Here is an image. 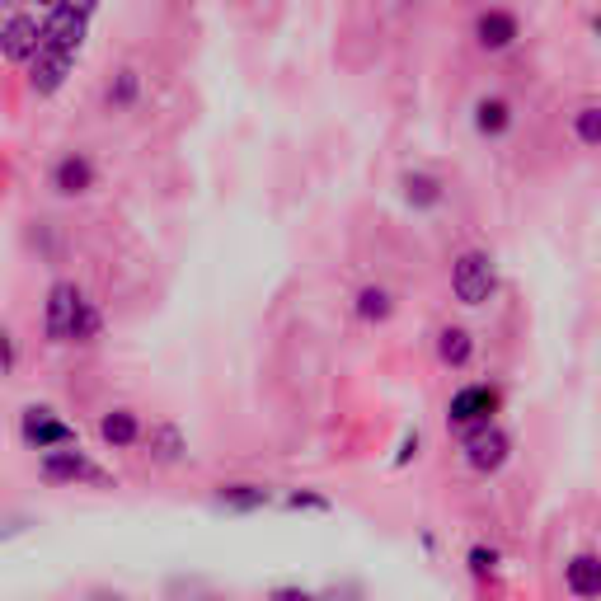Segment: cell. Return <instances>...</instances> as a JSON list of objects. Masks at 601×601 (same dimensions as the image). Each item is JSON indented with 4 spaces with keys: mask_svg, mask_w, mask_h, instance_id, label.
<instances>
[{
    "mask_svg": "<svg viewBox=\"0 0 601 601\" xmlns=\"http://www.w3.org/2000/svg\"><path fill=\"white\" fill-rule=\"evenodd\" d=\"M437 357H442L447 367H465V362L475 357V339H470V329H461V324L442 329V334H437Z\"/></svg>",
    "mask_w": 601,
    "mask_h": 601,
    "instance_id": "obj_15",
    "label": "cell"
},
{
    "mask_svg": "<svg viewBox=\"0 0 601 601\" xmlns=\"http://www.w3.org/2000/svg\"><path fill=\"white\" fill-rule=\"evenodd\" d=\"M43 475L52 479V484H76V479H104L99 470H94L80 451H47L43 456Z\"/></svg>",
    "mask_w": 601,
    "mask_h": 601,
    "instance_id": "obj_11",
    "label": "cell"
},
{
    "mask_svg": "<svg viewBox=\"0 0 601 601\" xmlns=\"http://www.w3.org/2000/svg\"><path fill=\"white\" fill-rule=\"evenodd\" d=\"M357 315L367 324L390 320V315H395V296H390L386 287H362V292H357Z\"/></svg>",
    "mask_w": 601,
    "mask_h": 601,
    "instance_id": "obj_17",
    "label": "cell"
},
{
    "mask_svg": "<svg viewBox=\"0 0 601 601\" xmlns=\"http://www.w3.org/2000/svg\"><path fill=\"white\" fill-rule=\"evenodd\" d=\"M592 29H597V33H601V19H592Z\"/></svg>",
    "mask_w": 601,
    "mask_h": 601,
    "instance_id": "obj_30",
    "label": "cell"
},
{
    "mask_svg": "<svg viewBox=\"0 0 601 601\" xmlns=\"http://www.w3.org/2000/svg\"><path fill=\"white\" fill-rule=\"evenodd\" d=\"M62 5H66V10H76V15H85V19L99 10V0H62Z\"/></svg>",
    "mask_w": 601,
    "mask_h": 601,
    "instance_id": "obj_24",
    "label": "cell"
},
{
    "mask_svg": "<svg viewBox=\"0 0 601 601\" xmlns=\"http://www.w3.org/2000/svg\"><path fill=\"white\" fill-rule=\"evenodd\" d=\"M508 451H512L508 432L494 428V423H484V428L465 432V461H470V470H479V475H494V470H503Z\"/></svg>",
    "mask_w": 601,
    "mask_h": 601,
    "instance_id": "obj_3",
    "label": "cell"
},
{
    "mask_svg": "<svg viewBox=\"0 0 601 601\" xmlns=\"http://www.w3.org/2000/svg\"><path fill=\"white\" fill-rule=\"evenodd\" d=\"M508 127H512L508 99H479L475 104V132L479 137H503Z\"/></svg>",
    "mask_w": 601,
    "mask_h": 601,
    "instance_id": "obj_16",
    "label": "cell"
},
{
    "mask_svg": "<svg viewBox=\"0 0 601 601\" xmlns=\"http://www.w3.org/2000/svg\"><path fill=\"white\" fill-rule=\"evenodd\" d=\"M494 287H498V278H494V259H489V254L470 249V254L456 259V268H451V292H456L461 306H484V301L494 296Z\"/></svg>",
    "mask_w": 601,
    "mask_h": 601,
    "instance_id": "obj_2",
    "label": "cell"
},
{
    "mask_svg": "<svg viewBox=\"0 0 601 601\" xmlns=\"http://www.w3.org/2000/svg\"><path fill=\"white\" fill-rule=\"evenodd\" d=\"M404 198L414 207H437L442 202V184L428 179V174H404Z\"/></svg>",
    "mask_w": 601,
    "mask_h": 601,
    "instance_id": "obj_19",
    "label": "cell"
},
{
    "mask_svg": "<svg viewBox=\"0 0 601 601\" xmlns=\"http://www.w3.org/2000/svg\"><path fill=\"white\" fill-rule=\"evenodd\" d=\"M99 310L85 301L76 282H57L52 292H47V315H43V329L52 343H90L99 334Z\"/></svg>",
    "mask_w": 601,
    "mask_h": 601,
    "instance_id": "obj_1",
    "label": "cell"
},
{
    "mask_svg": "<svg viewBox=\"0 0 601 601\" xmlns=\"http://www.w3.org/2000/svg\"><path fill=\"white\" fill-rule=\"evenodd\" d=\"M80 43H85V15H76V10L57 5V10L43 19V47H52V52H66V57H76Z\"/></svg>",
    "mask_w": 601,
    "mask_h": 601,
    "instance_id": "obj_6",
    "label": "cell"
},
{
    "mask_svg": "<svg viewBox=\"0 0 601 601\" xmlns=\"http://www.w3.org/2000/svg\"><path fill=\"white\" fill-rule=\"evenodd\" d=\"M19 432H24V442L38 451H57V447H76V428H66L62 418H52V409H24V423H19Z\"/></svg>",
    "mask_w": 601,
    "mask_h": 601,
    "instance_id": "obj_5",
    "label": "cell"
},
{
    "mask_svg": "<svg viewBox=\"0 0 601 601\" xmlns=\"http://www.w3.org/2000/svg\"><path fill=\"white\" fill-rule=\"evenodd\" d=\"M494 409H498V390L494 386H465V390L451 395L447 418H451V428H484Z\"/></svg>",
    "mask_w": 601,
    "mask_h": 601,
    "instance_id": "obj_4",
    "label": "cell"
},
{
    "mask_svg": "<svg viewBox=\"0 0 601 601\" xmlns=\"http://www.w3.org/2000/svg\"><path fill=\"white\" fill-rule=\"evenodd\" d=\"M216 508H226V512H259V508H268V489H263V484H226V489L216 494Z\"/></svg>",
    "mask_w": 601,
    "mask_h": 601,
    "instance_id": "obj_14",
    "label": "cell"
},
{
    "mask_svg": "<svg viewBox=\"0 0 601 601\" xmlns=\"http://www.w3.org/2000/svg\"><path fill=\"white\" fill-rule=\"evenodd\" d=\"M5 371H15V339L5 334Z\"/></svg>",
    "mask_w": 601,
    "mask_h": 601,
    "instance_id": "obj_27",
    "label": "cell"
},
{
    "mask_svg": "<svg viewBox=\"0 0 601 601\" xmlns=\"http://www.w3.org/2000/svg\"><path fill=\"white\" fill-rule=\"evenodd\" d=\"M52 188L57 193H66V198H80V193H90L94 188V165H90V155H62L57 160V170H52Z\"/></svg>",
    "mask_w": 601,
    "mask_h": 601,
    "instance_id": "obj_9",
    "label": "cell"
},
{
    "mask_svg": "<svg viewBox=\"0 0 601 601\" xmlns=\"http://www.w3.org/2000/svg\"><path fill=\"white\" fill-rule=\"evenodd\" d=\"M0 47H5L10 62H33L43 52V24H33L29 15H10L5 33H0Z\"/></svg>",
    "mask_w": 601,
    "mask_h": 601,
    "instance_id": "obj_7",
    "label": "cell"
},
{
    "mask_svg": "<svg viewBox=\"0 0 601 601\" xmlns=\"http://www.w3.org/2000/svg\"><path fill=\"white\" fill-rule=\"evenodd\" d=\"M71 62L76 57H66V52H52V47H43L38 57L29 62V85L33 94H57L62 90V80L71 76Z\"/></svg>",
    "mask_w": 601,
    "mask_h": 601,
    "instance_id": "obj_8",
    "label": "cell"
},
{
    "mask_svg": "<svg viewBox=\"0 0 601 601\" xmlns=\"http://www.w3.org/2000/svg\"><path fill=\"white\" fill-rule=\"evenodd\" d=\"M90 601H118V597H90Z\"/></svg>",
    "mask_w": 601,
    "mask_h": 601,
    "instance_id": "obj_29",
    "label": "cell"
},
{
    "mask_svg": "<svg viewBox=\"0 0 601 601\" xmlns=\"http://www.w3.org/2000/svg\"><path fill=\"white\" fill-rule=\"evenodd\" d=\"M38 5H47V10H57V5H62V0H38Z\"/></svg>",
    "mask_w": 601,
    "mask_h": 601,
    "instance_id": "obj_28",
    "label": "cell"
},
{
    "mask_svg": "<svg viewBox=\"0 0 601 601\" xmlns=\"http://www.w3.org/2000/svg\"><path fill=\"white\" fill-rule=\"evenodd\" d=\"M99 437H104L108 447H132L141 437V423L132 409H113V414L99 418Z\"/></svg>",
    "mask_w": 601,
    "mask_h": 601,
    "instance_id": "obj_13",
    "label": "cell"
},
{
    "mask_svg": "<svg viewBox=\"0 0 601 601\" xmlns=\"http://www.w3.org/2000/svg\"><path fill=\"white\" fill-rule=\"evenodd\" d=\"M409 456H418V432H414V437H404V447H400V456H395V465H409Z\"/></svg>",
    "mask_w": 601,
    "mask_h": 601,
    "instance_id": "obj_25",
    "label": "cell"
},
{
    "mask_svg": "<svg viewBox=\"0 0 601 601\" xmlns=\"http://www.w3.org/2000/svg\"><path fill=\"white\" fill-rule=\"evenodd\" d=\"M564 583H569L573 597H601V559H597V555L569 559V569H564Z\"/></svg>",
    "mask_w": 601,
    "mask_h": 601,
    "instance_id": "obj_12",
    "label": "cell"
},
{
    "mask_svg": "<svg viewBox=\"0 0 601 601\" xmlns=\"http://www.w3.org/2000/svg\"><path fill=\"white\" fill-rule=\"evenodd\" d=\"M494 564H498L494 550H484V545H475V550H470V569H475V578H489V573H494Z\"/></svg>",
    "mask_w": 601,
    "mask_h": 601,
    "instance_id": "obj_22",
    "label": "cell"
},
{
    "mask_svg": "<svg viewBox=\"0 0 601 601\" xmlns=\"http://www.w3.org/2000/svg\"><path fill=\"white\" fill-rule=\"evenodd\" d=\"M517 15H508V10H484V15L475 19V38L484 52H503V47L517 43Z\"/></svg>",
    "mask_w": 601,
    "mask_h": 601,
    "instance_id": "obj_10",
    "label": "cell"
},
{
    "mask_svg": "<svg viewBox=\"0 0 601 601\" xmlns=\"http://www.w3.org/2000/svg\"><path fill=\"white\" fill-rule=\"evenodd\" d=\"M137 90H141L137 71H118V80L104 90V99H108V108H132L137 104Z\"/></svg>",
    "mask_w": 601,
    "mask_h": 601,
    "instance_id": "obj_20",
    "label": "cell"
},
{
    "mask_svg": "<svg viewBox=\"0 0 601 601\" xmlns=\"http://www.w3.org/2000/svg\"><path fill=\"white\" fill-rule=\"evenodd\" d=\"M278 601H315V597H310V592H296V587H282Z\"/></svg>",
    "mask_w": 601,
    "mask_h": 601,
    "instance_id": "obj_26",
    "label": "cell"
},
{
    "mask_svg": "<svg viewBox=\"0 0 601 601\" xmlns=\"http://www.w3.org/2000/svg\"><path fill=\"white\" fill-rule=\"evenodd\" d=\"M287 508H292V512H301V508L329 512V498H320V494H292V498H287Z\"/></svg>",
    "mask_w": 601,
    "mask_h": 601,
    "instance_id": "obj_23",
    "label": "cell"
},
{
    "mask_svg": "<svg viewBox=\"0 0 601 601\" xmlns=\"http://www.w3.org/2000/svg\"><path fill=\"white\" fill-rule=\"evenodd\" d=\"M151 451L160 465H174L179 456H184V437H179V428L174 423H160V428L151 432Z\"/></svg>",
    "mask_w": 601,
    "mask_h": 601,
    "instance_id": "obj_18",
    "label": "cell"
},
{
    "mask_svg": "<svg viewBox=\"0 0 601 601\" xmlns=\"http://www.w3.org/2000/svg\"><path fill=\"white\" fill-rule=\"evenodd\" d=\"M573 137L583 141V146H601V108L587 104L573 113Z\"/></svg>",
    "mask_w": 601,
    "mask_h": 601,
    "instance_id": "obj_21",
    "label": "cell"
}]
</instances>
